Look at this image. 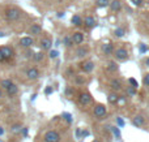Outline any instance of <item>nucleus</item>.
Masks as SVG:
<instances>
[{
    "instance_id": "obj_27",
    "label": "nucleus",
    "mask_w": 149,
    "mask_h": 142,
    "mask_svg": "<svg viewBox=\"0 0 149 142\" xmlns=\"http://www.w3.org/2000/svg\"><path fill=\"white\" fill-rule=\"evenodd\" d=\"M21 125L20 124H15L12 125V128H10V130H12V133H15V134H18V133H21Z\"/></svg>"
},
{
    "instance_id": "obj_28",
    "label": "nucleus",
    "mask_w": 149,
    "mask_h": 142,
    "mask_svg": "<svg viewBox=\"0 0 149 142\" xmlns=\"http://www.w3.org/2000/svg\"><path fill=\"white\" fill-rule=\"evenodd\" d=\"M74 83H76L77 86H81L85 83V80L81 77V76H76V77H74Z\"/></svg>"
},
{
    "instance_id": "obj_8",
    "label": "nucleus",
    "mask_w": 149,
    "mask_h": 142,
    "mask_svg": "<svg viewBox=\"0 0 149 142\" xmlns=\"http://www.w3.org/2000/svg\"><path fill=\"white\" fill-rule=\"evenodd\" d=\"M39 77V70L37 69V68H29L28 70H26V78L30 81H36L37 78Z\"/></svg>"
},
{
    "instance_id": "obj_14",
    "label": "nucleus",
    "mask_w": 149,
    "mask_h": 142,
    "mask_svg": "<svg viewBox=\"0 0 149 142\" xmlns=\"http://www.w3.org/2000/svg\"><path fill=\"white\" fill-rule=\"evenodd\" d=\"M29 33H30L31 35H39V34L42 33V26L39 25V23H33V25L30 26V29H29Z\"/></svg>"
},
{
    "instance_id": "obj_11",
    "label": "nucleus",
    "mask_w": 149,
    "mask_h": 142,
    "mask_svg": "<svg viewBox=\"0 0 149 142\" xmlns=\"http://www.w3.org/2000/svg\"><path fill=\"white\" fill-rule=\"evenodd\" d=\"M71 39H72L73 44H82V42H84V34L80 33V31H76V33L72 34Z\"/></svg>"
},
{
    "instance_id": "obj_10",
    "label": "nucleus",
    "mask_w": 149,
    "mask_h": 142,
    "mask_svg": "<svg viewBox=\"0 0 149 142\" xmlns=\"http://www.w3.org/2000/svg\"><path fill=\"white\" fill-rule=\"evenodd\" d=\"M82 23H84L88 29H92L97 25V21H95V18L93 17V16H86V17L84 18V21H82Z\"/></svg>"
},
{
    "instance_id": "obj_29",
    "label": "nucleus",
    "mask_w": 149,
    "mask_h": 142,
    "mask_svg": "<svg viewBox=\"0 0 149 142\" xmlns=\"http://www.w3.org/2000/svg\"><path fill=\"white\" fill-rule=\"evenodd\" d=\"M109 4H110V0H97V5L101 7V8L107 7Z\"/></svg>"
},
{
    "instance_id": "obj_36",
    "label": "nucleus",
    "mask_w": 149,
    "mask_h": 142,
    "mask_svg": "<svg viewBox=\"0 0 149 142\" xmlns=\"http://www.w3.org/2000/svg\"><path fill=\"white\" fill-rule=\"evenodd\" d=\"M132 3H134V5H136V7H140V5L144 3V0H131Z\"/></svg>"
},
{
    "instance_id": "obj_4",
    "label": "nucleus",
    "mask_w": 149,
    "mask_h": 142,
    "mask_svg": "<svg viewBox=\"0 0 149 142\" xmlns=\"http://www.w3.org/2000/svg\"><path fill=\"white\" fill-rule=\"evenodd\" d=\"M114 56H115L116 60H119V61H124V60L128 59V51H127L124 47H120V48H116L114 50Z\"/></svg>"
},
{
    "instance_id": "obj_16",
    "label": "nucleus",
    "mask_w": 149,
    "mask_h": 142,
    "mask_svg": "<svg viewBox=\"0 0 149 142\" xmlns=\"http://www.w3.org/2000/svg\"><path fill=\"white\" fill-rule=\"evenodd\" d=\"M110 9L113 10V12H119V10L122 9V1L120 0H113V1H110Z\"/></svg>"
},
{
    "instance_id": "obj_38",
    "label": "nucleus",
    "mask_w": 149,
    "mask_h": 142,
    "mask_svg": "<svg viewBox=\"0 0 149 142\" xmlns=\"http://www.w3.org/2000/svg\"><path fill=\"white\" fill-rule=\"evenodd\" d=\"M58 55H59V52H58V51H51V52H50V57H51V59H55Z\"/></svg>"
},
{
    "instance_id": "obj_42",
    "label": "nucleus",
    "mask_w": 149,
    "mask_h": 142,
    "mask_svg": "<svg viewBox=\"0 0 149 142\" xmlns=\"http://www.w3.org/2000/svg\"><path fill=\"white\" fill-rule=\"evenodd\" d=\"M71 94H72V89L67 88V89H65V95H71Z\"/></svg>"
},
{
    "instance_id": "obj_24",
    "label": "nucleus",
    "mask_w": 149,
    "mask_h": 142,
    "mask_svg": "<svg viewBox=\"0 0 149 142\" xmlns=\"http://www.w3.org/2000/svg\"><path fill=\"white\" fill-rule=\"evenodd\" d=\"M43 57H45V54H43V52H36V54H33V60H34L36 63L42 61V60H43Z\"/></svg>"
},
{
    "instance_id": "obj_35",
    "label": "nucleus",
    "mask_w": 149,
    "mask_h": 142,
    "mask_svg": "<svg viewBox=\"0 0 149 142\" xmlns=\"http://www.w3.org/2000/svg\"><path fill=\"white\" fill-rule=\"evenodd\" d=\"M116 123H118V125H119L120 128L124 127V120L122 119V117H118V119H116Z\"/></svg>"
},
{
    "instance_id": "obj_48",
    "label": "nucleus",
    "mask_w": 149,
    "mask_h": 142,
    "mask_svg": "<svg viewBox=\"0 0 149 142\" xmlns=\"http://www.w3.org/2000/svg\"><path fill=\"white\" fill-rule=\"evenodd\" d=\"M93 142H100V141H98V140H94V141H93Z\"/></svg>"
},
{
    "instance_id": "obj_17",
    "label": "nucleus",
    "mask_w": 149,
    "mask_h": 142,
    "mask_svg": "<svg viewBox=\"0 0 149 142\" xmlns=\"http://www.w3.org/2000/svg\"><path fill=\"white\" fill-rule=\"evenodd\" d=\"M88 54H89V50H88L86 47L79 46V48L76 50V56H77V57H85Z\"/></svg>"
},
{
    "instance_id": "obj_1",
    "label": "nucleus",
    "mask_w": 149,
    "mask_h": 142,
    "mask_svg": "<svg viewBox=\"0 0 149 142\" xmlns=\"http://www.w3.org/2000/svg\"><path fill=\"white\" fill-rule=\"evenodd\" d=\"M21 14H22V13H21V10L18 9V8H16V7H9L7 10H5V13H4L7 21H10V22L18 21V20H20V17H21Z\"/></svg>"
},
{
    "instance_id": "obj_49",
    "label": "nucleus",
    "mask_w": 149,
    "mask_h": 142,
    "mask_svg": "<svg viewBox=\"0 0 149 142\" xmlns=\"http://www.w3.org/2000/svg\"><path fill=\"white\" fill-rule=\"evenodd\" d=\"M0 142H4V141H3V140H1V138H0Z\"/></svg>"
},
{
    "instance_id": "obj_19",
    "label": "nucleus",
    "mask_w": 149,
    "mask_h": 142,
    "mask_svg": "<svg viewBox=\"0 0 149 142\" xmlns=\"http://www.w3.org/2000/svg\"><path fill=\"white\" fill-rule=\"evenodd\" d=\"M51 39H50V38H43V39H42V41H41V48L42 50H46V51H47V50H50V48H51Z\"/></svg>"
},
{
    "instance_id": "obj_25",
    "label": "nucleus",
    "mask_w": 149,
    "mask_h": 142,
    "mask_svg": "<svg viewBox=\"0 0 149 142\" xmlns=\"http://www.w3.org/2000/svg\"><path fill=\"white\" fill-rule=\"evenodd\" d=\"M124 34H126V30H124L123 28H118L114 31V35H115L116 38H122V37H124Z\"/></svg>"
},
{
    "instance_id": "obj_26",
    "label": "nucleus",
    "mask_w": 149,
    "mask_h": 142,
    "mask_svg": "<svg viewBox=\"0 0 149 142\" xmlns=\"http://www.w3.org/2000/svg\"><path fill=\"white\" fill-rule=\"evenodd\" d=\"M63 44L67 47H72L73 42H72V39H71V37H64V38H63Z\"/></svg>"
},
{
    "instance_id": "obj_20",
    "label": "nucleus",
    "mask_w": 149,
    "mask_h": 142,
    "mask_svg": "<svg viewBox=\"0 0 149 142\" xmlns=\"http://www.w3.org/2000/svg\"><path fill=\"white\" fill-rule=\"evenodd\" d=\"M107 101H109V103L110 104H115L116 102L119 101V95L116 93H110L109 94V97H107Z\"/></svg>"
},
{
    "instance_id": "obj_13",
    "label": "nucleus",
    "mask_w": 149,
    "mask_h": 142,
    "mask_svg": "<svg viewBox=\"0 0 149 142\" xmlns=\"http://www.w3.org/2000/svg\"><path fill=\"white\" fill-rule=\"evenodd\" d=\"M110 88L113 89L114 91L120 90V89L123 88V85H122V81L119 80V78H113V80H110Z\"/></svg>"
},
{
    "instance_id": "obj_3",
    "label": "nucleus",
    "mask_w": 149,
    "mask_h": 142,
    "mask_svg": "<svg viewBox=\"0 0 149 142\" xmlns=\"http://www.w3.org/2000/svg\"><path fill=\"white\" fill-rule=\"evenodd\" d=\"M0 52H1L5 61H9V60L13 59V56H15V51H13V48L9 46H1L0 47Z\"/></svg>"
},
{
    "instance_id": "obj_5",
    "label": "nucleus",
    "mask_w": 149,
    "mask_h": 142,
    "mask_svg": "<svg viewBox=\"0 0 149 142\" xmlns=\"http://www.w3.org/2000/svg\"><path fill=\"white\" fill-rule=\"evenodd\" d=\"M79 103L81 104V106H84V107L89 106V104L92 103V95H90L89 93H86V91L81 93L79 95Z\"/></svg>"
},
{
    "instance_id": "obj_39",
    "label": "nucleus",
    "mask_w": 149,
    "mask_h": 142,
    "mask_svg": "<svg viewBox=\"0 0 149 142\" xmlns=\"http://www.w3.org/2000/svg\"><path fill=\"white\" fill-rule=\"evenodd\" d=\"M51 93H52V88H50V86H49V88L45 89V94H46V95H50Z\"/></svg>"
},
{
    "instance_id": "obj_44",
    "label": "nucleus",
    "mask_w": 149,
    "mask_h": 142,
    "mask_svg": "<svg viewBox=\"0 0 149 142\" xmlns=\"http://www.w3.org/2000/svg\"><path fill=\"white\" fill-rule=\"evenodd\" d=\"M4 132H5V130H4V128H3V127H0V137H1V136L4 134Z\"/></svg>"
},
{
    "instance_id": "obj_32",
    "label": "nucleus",
    "mask_w": 149,
    "mask_h": 142,
    "mask_svg": "<svg viewBox=\"0 0 149 142\" xmlns=\"http://www.w3.org/2000/svg\"><path fill=\"white\" fill-rule=\"evenodd\" d=\"M63 117H64V120L68 123V124H71V123H72V116H71L70 114H63Z\"/></svg>"
},
{
    "instance_id": "obj_46",
    "label": "nucleus",
    "mask_w": 149,
    "mask_h": 142,
    "mask_svg": "<svg viewBox=\"0 0 149 142\" xmlns=\"http://www.w3.org/2000/svg\"><path fill=\"white\" fill-rule=\"evenodd\" d=\"M3 98V91H1V89H0V99Z\"/></svg>"
},
{
    "instance_id": "obj_18",
    "label": "nucleus",
    "mask_w": 149,
    "mask_h": 142,
    "mask_svg": "<svg viewBox=\"0 0 149 142\" xmlns=\"http://www.w3.org/2000/svg\"><path fill=\"white\" fill-rule=\"evenodd\" d=\"M5 91H7V95L9 97V98H12V97H15L16 94L18 93V88H17V85H15V83H13V85L10 86V88H8Z\"/></svg>"
},
{
    "instance_id": "obj_7",
    "label": "nucleus",
    "mask_w": 149,
    "mask_h": 142,
    "mask_svg": "<svg viewBox=\"0 0 149 142\" xmlns=\"http://www.w3.org/2000/svg\"><path fill=\"white\" fill-rule=\"evenodd\" d=\"M80 68H81L82 72L90 73V72H93V69H94V63H93L92 60H85V61H82L81 64H80Z\"/></svg>"
},
{
    "instance_id": "obj_40",
    "label": "nucleus",
    "mask_w": 149,
    "mask_h": 142,
    "mask_svg": "<svg viewBox=\"0 0 149 142\" xmlns=\"http://www.w3.org/2000/svg\"><path fill=\"white\" fill-rule=\"evenodd\" d=\"M147 46H145V44H141V46H140V52H141V54H144V52H147Z\"/></svg>"
},
{
    "instance_id": "obj_41",
    "label": "nucleus",
    "mask_w": 149,
    "mask_h": 142,
    "mask_svg": "<svg viewBox=\"0 0 149 142\" xmlns=\"http://www.w3.org/2000/svg\"><path fill=\"white\" fill-rule=\"evenodd\" d=\"M86 136H89V132H88V130H82L81 132V138L86 137Z\"/></svg>"
},
{
    "instance_id": "obj_22",
    "label": "nucleus",
    "mask_w": 149,
    "mask_h": 142,
    "mask_svg": "<svg viewBox=\"0 0 149 142\" xmlns=\"http://www.w3.org/2000/svg\"><path fill=\"white\" fill-rule=\"evenodd\" d=\"M71 22H72L73 26H81L82 25V18L80 17L79 14H74L72 17V20H71Z\"/></svg>"
},
{
    "instance_id": "obj_34",
    "label": "nucleus",
    "mask_w": 149,
    "mask_h": 142,
    "mask_svg": "<svg viewBox=\"0 0 149 142\" xmlns=\"http://www.w3.org/2000/svg\"><path fill=\"white\" fill-rule=\"evenodd\" d=\"M143 82H144L145 86H149V73H147V74L144 76V80H143Z\"/></svg>"
},
{
    "instance_id": "obj_45",
    "label": "nucleus",
    "mask_w": 149,
    "mask_h": 142,
    "mask_svg": "<svg viewBox=\"0 0 149 142\" xmlns=\"http://www.w3.org/2000/svg\"><path fill=\"white\" fill-rule=\"evenodd\" d=\"M5 60H4V57H3V55H1V52H0V63H4Z\"/></svg>"
},
{
    "instance_id": "obj_2",
    "label": "nucleus",
    "mask_w": 149,
    "mask_h": 142,
    "mask_svg": "<svg viewBox=\"0 0 149 142\" xmlns=\"http://www.w3.org/2000/svg\"><path fill=\"white\" fill-rule=\"evenodd\" d=\"M45 142H60V134L56 130H47L43 136Z\"/></svg>"
},
{
    "instance_id": "obj_37",
    "label": "nucleus",
    "mask_w": 149,
    "mask_h": 142,
    "mask_svg": "<svg viewBox=\"0 0 149 142\" xmlns=\"http://www.w3.org/2000/svg\"><path fill=\"white\" fill-rule=\"evenodd\" d=\"M21 133H22V136H24V137H28L29 129H28V128H22V129H21Z\"/></svg>"
},
{
    "instance_id": "obj_31",
    "label": "nucleus",
    "mask_w": 149,
    "mask_h": 142,
    "mask_svg": "<svg viewBox=\"0 0 149 142\" xmlns=\"http://www.w3.org/2000/svg\"><path fill=\"white\" fill-rule=\"evenodd\" d=\"M127 94H128L130 97L135 95V94H136V89H135V88H132V86H130V88L127 89Z\"/></svg>"
},
{
    "instance_id": "obj_23",
    "label": "nucleus",
    "mask_w": 149,
    "mask_h": 142,
    "mask_svg": "<svg viewBox=\"0 0 149 142\" xmlns=\"http://www.w3.org/2000/svg\"><path fill=\"white\" fill-rule=\"evenodd\" d=\"M107 70L110 73H114L118 70V64H116L115 61H109L107 63Z\"/></svg>"
},
{
    "instance_id": "obj_15",
    "label": "nucleus",
    "mask_w": 149,
    "mask_h": 142,
    "mask_svg": "<svg viewBox=\"0 0 149 142\" xmlns=\"http://www.w3.org/2000/svg\"><path fill=\"white\" fill-rule=\"evenodd\" d=\"M132 124L137 128H141L143 125L145 124V119L141 116V115H137V116H135L134 119H132Z\"/></svg>"
},
{
    "instance_id": "obj_9",
    "label": "nucleus",
    "mask_w": 149,
    "mask_h": 142,
    "mask_svg": "<svg viewBox=\"0 0 149 142\" xmlns=\"http://www.w3.org/2000/svg\"><path fill=\"white\" fill-rule=\"evenodd\" d=\"M34 44V41L31 37H24V38L20 39V46L24 47V48H29Z\"/></svg>"
},
{
    "instance_id": "obj_43",
    "label": "nucleus",
    "mask_w": 149,
    "mask_h": 142,
    "mask_svg": "<svg viewBox=\"0 0 149 142\" xmlns=\"http://www.w3.org/2000/svg\"><path fill=\"white\" fill-rule=\"evenodd\" d=\"M81 132H82L81 129H77V130H76V137H77V138H81Z\"/></svg>"
},
{
    "instance_id": "obj_30",
    "label": "nucleus",
    "mask_w": 149,
    "mask_h": 142,
    "mask_svg": "<svg viewBox=\"0 0 149 142\" xmlns=\"http://www.w3.org/2000/svg\"><path fill=\"white\" fill-rule=\"evenodd\" d=\"M110 130L114 133V134H115L116 138H120V130H119L116 127H110Z\"/></svg>"
},
{
    "instance_id": "obj_12",
    "label": "nucleus",
    "mask_w": 149,
    "mask_h": 142,
    "mask_svg": "<svg viewBox=\"0 0 149 142\" xmlns=\"http://www.w3.org/2000/svg\"><path fill=\"white\" fill-rule=\"evenodd\" d=\"M102 52L106 55V56H110V55L114 54V44L111 43H105L102 44Z\"/></svg>"
},
{
    "instance_id": "obj_47",
    "label": "nucleus",
    "mask_w": 149,
    "mask_h": 142,
    "mask_svg": "<svg viewBox=\"0 0 149 142\" xmlns=\"http://www.w3.org/2000/svg\"><path fill=\"white\" fill-rule=\"evenodd\" d=\"M145 64H147V65H149V59L147 60V61H145Z\"/></svg>"
},
{
    "instance_id": "obj_33",
    "label": "nucleus",
    "mask_w": 149,
    "mask_h": 142,
    "mask_svg": "<svg viewBox=\"0 0 149 142\" xmlns=\"http://www.w3.org/2000/svg\"><path fill=\"white\" fill-rule=\"evenodd\" d=\"M128 81H130V83H132V88H135V89H136L137 86H139V83H137V81L135 80V78H130Z\"/></svg>"
},
{
    "instance_id": "obj_6",
    "label": "nucleus",
    "mask_w": 149,
    "mask_h": 142,
    "mask_svg": "<svg viewBox=\"0 0 149 142\" xmlns=\"http://www.w3.org/2000/svg\"><path fill=\"white\" fill-rule=\"evenodd\" d=\"M93 114H94V116L97 117V119H102V117L106 116V107L103 106V104H97V106L94 107Z\"/></svg>"
},
{
    "instance_id": "obj_21",
    "label": "nucleus",
    "mask_w": 149,
    "mask_h": 142,
    "mask_svg": "<svg viewBox=\"0 0 149 142\" xmlns=\"http://www.w3.org/2000/svg\"><path fill=\"white\" fill-rule=\"evenodd\" d=\"M12 85H13V82H12V80H9V78H4V80L0 81V86H1L3 89H5V90H7L8 88H10Z\"/></svg>"
}]
</instances>
